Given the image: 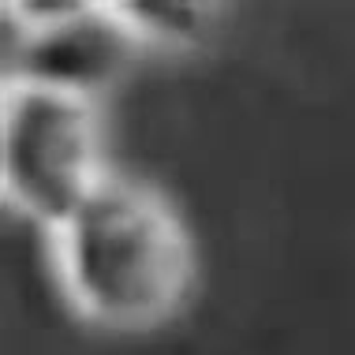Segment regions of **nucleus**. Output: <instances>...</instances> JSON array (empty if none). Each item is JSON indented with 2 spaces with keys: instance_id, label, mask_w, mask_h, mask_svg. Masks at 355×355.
I'll return each mask as SVG.
<instances>
[{
  "instance_id": "nucleus-3",
  "label": "nucleus",
  "mask_w": 355,
  "mask_h": 355,
  "mask_svg": "<svg viewBox=\"0 0 355 355\" xmlns=\"http://www.w3.org/2000/svg\"><path fill=\"white\" fill-rule=\"evenodd\" d=\"M19 53H23V64L8 75H26V79L98 98L105 86L120 79L131 56L142 49L131 42L116 19L105 12V0H94L83 19L60 26L56 34L19 42Z\"/></svg>"
},
{
  "instance_id": "nucleus-4",
  "label": "nucleus",
  "mask_w": 355,
  "mask_h": 355,
  "mask_svg": "<svg viewBox=\"0 0 355 355\" xmlns=\"http://www.w3.org/2000/svg\"><path fill=\"white\" fill-rule=\"evenodd\" d=\"M105 12L139 49H198L220 23L225 8L206 0H105Z\"/></svg>"
},
{
  "instance_id": "nucleus-1",
  "label": "nucleus",
  "mask_w": 355,
  "mask_h": 355,
  "mask_svg": "<svg viewBox=\"0 0 355 355\" xmlns=\"http://www.w3.org/2000/svg\"><path fill=\"white\" fill-rule=\"evenodd\" d=\"M49 239L64 300L105 333L172 322L195 284V243L176 206L123 172H109Z\"/></svg>"
},
{
  "instance_id": "nucleus-5",
  "label": "nucleus",
  "mask_w": 355,
  "mask_h": 355,
  "mask_svg": "<svg viewBox=\"0 0 355 355\" xmlns=\"http://www.w3.org/2000/svg\"><path fill=\"white\" fill-rule=\"evenodd\" d=\"M90 4L94 0H4V23L19 34V42H34L83 19Z\"/></svg>"
},
{
  "instance_id": "nucleus-2",
  "label": "nucleus",
  "mask_w": 355,
  "mask_h": 355,
  "mask_svg": "<svg viewBox=\"0 0 355 355\" xmlns=\"http://www.w3.org/2000/svg\"><path fill=\"white\" fill-rule=\"evenodd\" d=\"M109 172L98 98L26 75H4L0 191L15 214L56 232Z\"/></svg>"
}]
</instances>
